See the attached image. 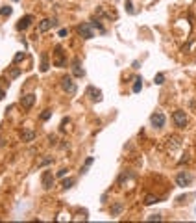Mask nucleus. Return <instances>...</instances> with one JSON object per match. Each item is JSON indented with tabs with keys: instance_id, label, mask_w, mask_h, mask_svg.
Segmentation results:
<instances>
[{
	"instance_id": "f257e3e1",
	"label": "nucleus",
	"mask_w": 196,
	"mask_h": 223,
	"mask_svg": "<svg viewBox=\"0 0 196 223\" xmlns=\"http://www.w3.org/2000/svg\"><path fill=\"white\" fill-rule=\"evenodd\" d=\"M76 30H78L80 37H83V39H93L94 37V30L91 28V22H82Z\"/></svg>"
},
{
	"instance_id": "f03ea898",
	"label": "nucleus",
	"mask_w": 196,
	"mask_h": 223,
	"mask_svg": "<svg viewBox=\"0 0 196 223\" xmlns=\"http://www.w3.org/2000/svg\"><path fill=\"white\" fill-rule=\"evenodd\" d=\"M172 121L178 128H185L187 126V115H185V112L183 110H176L174 114H172Z\"/></svg>"
},
{
	"instance_id": "7ed1b4c3",
	"label": "nucleus",
	"mask_w": 196,
	"mask_h": 223,
	"mask_svg": "<svg viewBox=\"0 0 196 223\" xmlns=\"http://www.w3.org/2000/svg\"><path fill=\"white\" fill-rule=\"evenodd\" d=\"M61 87H63V91L68 93V95L76 93V84L72 82V76H63L61 78Z\"/></svg>"
},
{
	"instance_id": "20e7f679",
	"label": "nucleus",
	"mask_w": 196,
	"mask_h": 223,
	"mask_svg": "<svg viewBox=\"0 0 196 223\" xmlns=\"http://www.w3.org/2000/svg\"><path fill=\"white\" fill-rule=\"evenodd\" d=\"M54 65L56 67H65V52H63V49L59 45L54 49Z\"/></svg>"
},
{
	"instance_id": "39448f33",
	"label": "nucleus",
	"mask_w": 196,
	"mask_h": 223,
	"mask_svg": "<svg viewBox=\"0 0 196 223\" xmlns=\"http://www.w3.org/2000/svg\"><path fill=\"white\" fill-rule=\"evenodd\" d=\"M191 182H192V177H191L187 171L178 173V177H176V184H178V186H181V188H183V186H189Z\"/></svg>"
},
{
	"instance_id": "423d86ee",
	"label": "nucleus",
	"mask_w": 196,
	"mask_h": 223,
	"mask_svg": "<svg viewBox=\"0 0 196 223\" xmlns=\"http://www.w3.org/2000/svg\"><path fill=\"white\" fill-rule=\"evenodd\" d=\"M35 95L33 93H28V95H24V97H20V106L24 108V110H30L33 104H35Z\"/></svg>"
},
{
	"instance_id": "0eeeda50",
	"label": "nucleus",
	"mask_w": 196,
	"mask_h": 223,
	"mask_svg": "<svg viewBox=\"0 0 196 223\" xmlns=\"http://www.w3.org/2000/svg\"><path fill=\"white\" fill-rule=\"evenodd\" d=\"M32 22H33V17H32V15H24V17L17 22V30H19V32H24L26 28H30Z\"/></svg>"
},
{
	"instance_id": "6e6552de",
	"label": "nucleus",
	"mask_w": 196,
	"mask_h": 223,
	"mask_svg": "<svg viewBox=\"0 0 196 223\" xmlns=\"http://www.w3.org/2000/svg\"><path fill=\"white\" fill-rule=\"evenodd\" d=\"M165 114H161V112H156V114L150 117V123H152V126H156V128H161L163 125H165Z\"/></svg>"
},
{
	"instance_id": "1a4fd4ad",
	"label": "nucleus",
	"mask_w": 196,
	"mask_h": 223,
	"mask_svg": "<svg viewBox=\"0 0 196 223\" xmlns=\"http://www.w3.org/2000/svg\"><path fill=\"white\" fill-rule=\"evenodd\" d=\"M87 97L91 101H94V102H100L102 101V91H100V89H96V87H93V86H89L87 87Z\"/></svg>"
},
{
	"instance_id": "9d476101",
	"label": "nucleus",
	"mask_w": 196,
	"mask_h": 223,
	"mask_svg": "<svg viewBox=\"0 0 196 223\" xmlns=\"http://www.w3.org/2000/svg\"><path fill=\"white\" fill-rule=\"evenodd\" d=\"M72 75H74V76H78V78L85 75L83 67H82V61H80L78 58H74V60H72Z\"/></svg>"
},
{
	"instance_id": "9b49d317",
	"label": "nucleus",
	"mask_w": 196,
	"mask_h": 223,
	"mask_svg": "<svg viewBox=\"0 0 196 223\" xmlns=\"http://www.w3.org/2000/svg\"><path fill=\"white\" fill-rule=\"evenodd\" d=\"M41 181H43V188H44V190H48V188H52V184H54V177L50 175V171H44Z\"/></svg>"
},
{
	"instance_id": "f8f14e48",
	"label": "nucleus",
	"mask_w": 196,
	"mask_h": 223,
	"mask_svg": "<svg viewBox=\"0 0 196 223\" xmlns=\"http://www.w3.org/2000/svg\"><path fill=\"white\" fill-rule=\"evenodd\" d=\"M166 141H168L166 145H168L170 151H174V149H180V147H181V138H180V136H170Z\"/></svg>"
},
{
	"instance_id": "ddd939ff",
	"label": "nucleus",
	"mask_w": 196,
	"mask_h": 223,
	"mask_svg": "<svg viewBox=\"0 0 196 223\" xmlns=\"http://www.w3.org/2000/svg\"><path fill=\"white\" fill-rule=\"evenodd\" d=\"M56 24V20H50V19H43L41 22H39V32H48L52 26Z\"/></svg>"
},
{
	"instance_id": "4468645a",
	"label": "nucleus",
	"mask_w": 196,
	"mask_h": 223,
	"mask_svg": "<svg viewBox=\"0 0 196 223\" xmlns=\"http://www.w3.org/2000/svg\"><path fill=\"white\" fill-rule=\"evenodd\" d=\"M20 140H22V141H33V140H35V132L30 130V128H24V130L20 132Z\"/></svg>"
},
{
	"instance_id": "2eb2a0df",
	"label": "nucleus",
	"mask_w": 196,
	"mask_h": 223,
	"mask_svg": "<svg viewBox=\"0 0 196 223\" xmlns=\"http://www.w3.org/2000/svg\"><path fill=\"white\" fill-rule=\"evenodd\" d=\"M74 182H76V178H72V177H68V178H63V182H61V188H63V190H68V188H72V186H74Z\"/></svg>"
},
{
	"instance_id": "dca6fc26",
	"label": "nucleus",
	"mask_w": 196,
	"mask_h": 223,
	"mask_svg": "<svg viewBox=\"0 0 196 223\" xmlns=\"http://www.w3.org/2000/svg\"><path fill=\"white\" fill-rule=\"evenodd\" d=\"M48 71V56H46V52H43L41 54V73H46Z\"/></svg>"
},
{
	"instance_id": "f3484780",
	"label": "nucleus",
	"mask_w": 196,
	"mask_h": 223,
	"mask_svg": "<svg viewBox=\"0 0 196 223\" xmlns=\"http://www.w3.org/2000/svg\"><path fill=\"white\" fill-rule=\"evenodd\" d=\"M142 89V78L139 76V78H135V84H133V93H139Z\"/></svg>"
},
{
	"instance_id": "a211bd4d",
	"label": "nucleus",
	"mask_w": 196,
	"mask_h": 223,
	"mask_svg": "<svg viewBox=\"0 0 196 223\" xmlns=\"http://www.w3.org/2000/svg\"><path fill=\"white\" fill-rule=\"evenodd\" d=\"M122 203H117V205H113V208H111V216H118L120 212H122Z\"/></svg>"
},
{
	"instance_id": "6ab92c4d",
	"label": "nucleus",
	"mask_w": 196,
	"mask_h": 223,
	"mask_svg": "<svg viewBox=\"0 0 196 223\" xmlns=\"http://www.w3.org/2000/svg\"><path fill=\"white\" fill-rule=\"evenodd\" d=\"M157 201H159V199H157L156 195H146V197H144V205H154V203H157Z\"/></svg>"
},
{
	"instance_id": "aec40b11",
	"label": "nucleus",
	"mask_w": 196,
	"mask_h": 223,
	"mask_svg": "<svg viewBox=\"0 0 196 223\" xmlns=\"http://www.w3.org/2000/svg\"><path fill=\"white\" fill-rule=\"evenodd\" d=\"M50 117H52V112H50V110H44L43 114L39 115V119H41V121H48Z\"/></svg>"
},
{
	"instance_id": "412c9836",
	"label": "nucleus",
	"mask_w": 196,
	"mask_h": 223,
	"mask_svg": "<svg viewBox=\"0 0 196 223\" xmlns=\"http://www.w3.org/2000/svg\"><path fill=\"white\" fill-rule=\"evenodd\" d=\"M11 11H13V9H11L9 6H4V8H0V15H2V17H9V15H11Z\"/></svg>"
},
{
	"instance_id": "4be33fe9",
	"label": "nucleus",
	"mask_w": 196,
	"mask_h": 223,
	"mask_svg": "<svg viewBox=\"0 0 196 223\" xmlns=\"http://www.w3.org/2000/svg\"><path fill=\"white\" fill-rule=\"evenodd\" d=\"M94 162V158H93V156H89V158L85 160V164H83V167H82V173H87V169H89V166Z\"/></svg>"
},
{
	"instance_id": "5701e85b",
	"label": "nucleus",
	"mask_w": 196,
	"mask_h": 223,
	"mask_svg": "<svg viewBox=\"0 0 196 223\" xmlns=\"http://www.w3.org/2000/svg\"><path fill=\"white\" fill-rule=\"evenodd\" d=\"M163 82H165V75H163V73H159V75L156 76V84H157V86H161Z\"/></svg>"
},
{
	"instance_id": "b1692460",
	"label": "nucleus",
	"mask_w": 196,
	"mask_h": 223,
	"mask_svg": "<svg viewBox=\"0 0 196 223\" xmlns=\"http://www.w3.org/2000/svg\"><path fill=\"white\" fill-rule=\"evenodd\" d=\"M126 9H128V13H133V6H131V0H126Z\"/></svg>"
},
{
	"instance_id": "393cba45",
	"label": "nucleus",
	"mask_w": 196,
	"mask_h": 223,
	"mask_svg": "<svg viewBox=\"0 0 196 223\" xmlns=\"http://www.w3.org/2000/svg\"><path fill=\"white\" fill-rule=\"evenodd\" d=\"M24 56H26V54H24V52H19V54H17V56H15V58H13V61H15V63H17V61H19V60H22V58H24Z\"/></svg>"
},
{
	"instance_id": "a878e982",
	"label": "nucleus",
	"mask_w": 196,
	"mask_h": 223,
	"mask_svg": "<svg viewBox=\"0 0 196 223\" xmlns=\"http://www.w3.org/2000/svg\"><path fill=\"white\" fill-rule=\"evenodd\" d=\"M148 219H150V221H152V219H154V221H161L163 218H161V214H156V216H150Z\"/></svg>"
},
{
	"instance_id": "bb28decb",
	"label": "nucleus",
	"mask_w": 196,
	"mask_h": 223,
	"mask_svg": "<svg viewBox=\"0 0 196 223\" xmlns=\"http://www.w3.org/2000/svg\"><path fill=\"white\" fill-rule=\"evenodd\" d=\"M67 35H68V30H67V28L59 30V37H67Z\"/></svg>"
},
{
	"instance_id": "cd10ccee",
	"label": "nucleus",
	"mask_w": 196,
	"mask_h": 223,
	"mask_svg": "<svg viewBox=\"0 0 196 223\" xmlns=\"http://www.w3.org/2000/svg\"><path fill=\"white\" fill-rule=\"evenodd\" d=\"M48 164H52V158H50V160H43V162H41V164H39V166H41V167H43V166H48Z\"/></svg>"
},
{
	"instance_id": "c85d7f7f",
	"label": "nucleus",
	"mask_w": 196,
	"mask_h": 223,
	"mask_svg": "<svg viewBox=\"0 0 196 223\" xmlns=\"http://www.w3.org/2000/svg\"><path fill=\"white\" fill-rule=\"evenodd\" d=\"M65 175H67V169H59L58 171V177H65Z\"/></svg>"
},
{
	"instance_id": "c756f323",
	"label": "nucleus",
	"mask_w": 196,
	"mask_h": 223,
	"mask_svg": "<svg viewBox=\"0 0 196 223\" xmlns=\"http://www.w3.org/2000/svg\"><path fill=\"white\" fill-rule=\"evenodd\" d=\"M19 75H20V71H19V69H15V71L11 73V76H19Z\"/></svg>"
},
{
	"instance_id": "7c9ffc66",
	"label": "nucleus",
	"mask_w": 196,
	"mask_h": 223,
	"mask_svg": "<svg viewBox=\"0 0 196 223\" xmlns=\"http://www.w3.org/2000/svg\"><path fill=\"white\" fill-rule=\"evenodd\" d=\"M2 99H4V89L0 87V101H2Z\"/></svg>"
},
{
	"instance_id": "2f4dec72",
	"label": "nucleus",
	"mask_w": 196,
	"mask_h": 223,
	"mask_svg": "<svg viewBox=\"0 0 196 223\" xmlns=\"http://www.w3.org/2000/svg\"><path fill=\"white\" fill-rule=\"evenodd\" d=\"M13 2H19V0H13Z\"/></svg>"
}]
</instances>
